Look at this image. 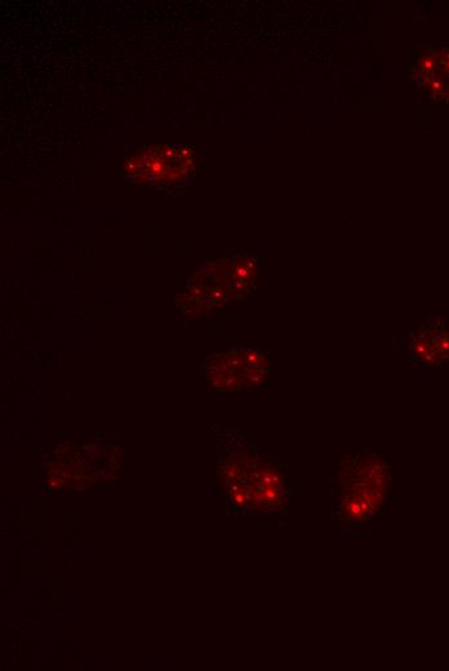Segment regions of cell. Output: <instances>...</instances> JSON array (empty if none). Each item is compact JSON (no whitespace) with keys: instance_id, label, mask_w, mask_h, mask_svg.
I'll return each instance as SVG.
<instances>
[{"instance_id":"cell-1","label":"cell","mask_w":449,"mask_h":671,"mask_svg":"<svg viewBox=\"0 0 449 671\" xmlns=\"http://www.w3.org/2000/svg\"><path fill=\"white\" fill-rule=\"evenodd\" d=\"M390 496L389 465L371 453L357 456L341 470L330 522L336 527L367 526L388 513Z\"/></svg>"},{"instance_id":"cell-2","label":"cell","mask_w":449,"mask_h":671,"mask_svg":"<svg viewBox=\"0 0 449 671\" xmlns=\"http://www.w3.org/2000/svg\"><path fill=\"white\" fill-rule=\"evenodd\" d=\"M128 179L141 185H177L194 175L193 151L176 146H151L124 162Z\"/></svg>"},{"instance_id":"cell-3","label":"cell","mask_w":449,"mask_h":671,"mask_svg":"<svg viewBox=\"0 0 449 671\" xmlns=\"http://www.w3.org/2000/svg\"><path fill=\"white\" fill-rule=\"evenodd\" d=\"M288 484L278 466L259 464L248 474V505L261 515H283L288 509Z\"/></svg>"},{"instance_id":"cell-4","label":"cell","mask_w":449,"mask_h":671,"mask_svg":"<svg viewBox=\"0 0 449 671\" xmlns=\"http://www.w3.org/2000/svg\"><path fill=\"white\" fill-rule=\"evenodd\" d=\"M411 350L413 358L426 367H437L442 362V359L438 357L437 351L430 344L425 330H419L413 335Z\"/></svg>"}]
</instances>
